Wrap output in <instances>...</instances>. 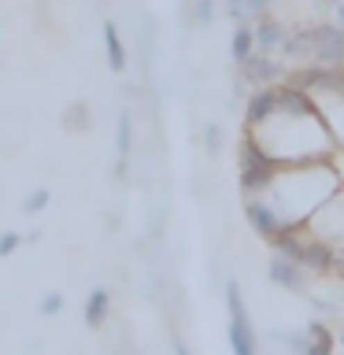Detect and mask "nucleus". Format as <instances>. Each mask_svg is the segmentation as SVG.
I'll use <instances>...</instances> for the list:
<instances>
[{
    "mask_svg": "<svg viewBox=\"0 0 344 355\" xmlns=\"http://www.w3.org/2000/svg\"><path fill=\"white\" fill-rule=\"evenodd\" d=\"M226 307H230V348H233V355H259L255 329H252L248 311H244V296H241L237 282H226Z\"/></svg>",
    "mask_w": 344,
    "mask_h": 355,
    "instance_id": "f257e3e1",
    "label": "nucleus"
},
{
    "mask_svg": "<svg viewBox=\"0 0 344 355\" xmlns=\"http://www.w3.org/2000/svg\"><path fill=\"white\" fill-rule=\"evenodd\" d=\"M341 78H344V67H326V63H307L300 71L289 74V82L307 89L315 96H341Z\"/></svg>",
    "mask_w": 344,
    "mask_h": 355,
    "instance_id": "f03ea898",
    "label": "nucleus"
},
{
    "mask_svg": "<svg viewBox=\"0 0 344 355\" xmlns=\"http://www.w3.org/2000/svg\"><path fill=\"white\" fill-rule=\"evenodd\" d=\"M277 100H282V115H289V119H315L318 126L326 130V115H322L315 93H307V89L285 82V85H277Z\"/></svg>",
    "mask_w": 344,
    "mask_h": 355,
    "instance_id": "7ed1b4c3",
    "label": "nucleus"
},
{
    "mask_svg": "<svg viewBox=\"0 0 344 355\" xmlns=\"http://www.w3.org/2000/svg\"><path fill=\"white\" fill-rule=\"evenodd\" d=\"M282 115V100H277V85H263L248 96V107H244V130H259L270 119Z\"/></svg>",
    "mask_w": 344,
    "mask_h": 355,
    "instance_id": "20e7f679",
    "label": "nucleus"
},
{
    "mask_svg": "<svg viewBox=\"0 0 344 355\" xmlns=\"http://www.w3.org/2000/svg\"><path fill=\"white\" fill-rule=\"evenodd\" d=\"M315 63L344 67V26L341 22H322V26H315Z\"/></svg>",
    "mask_w": 344,
    "mask_h": 355,
    "instance_id": "39448f33",
    "label": "nucleus"
},
{
    "mask_svg": "<svg viewBox=\"0 0 344 355\" xmlns=\"http://www.w3.org/2000/svg\"><path fill=\"white\" fill-rule=\"evenodd\" d=\"M244 218L252 222V230L259 233L263 241H274L277 233H282V226H285V218L277 215L270 204H263V200H248V204H244Z\"/></svg>",
    "mask_w": 344,
    "mask_h": 355,
    "instance_id": "423d86ee",
    "label": "nucleus"
},
{
    "mask_svg": "<svg viewBox=\"0 0 344 355\" xmlns=\"http://www.w3.org/2000/svg\"><path fill=\"white\" fill-rule=\"evenodd\" d=\"M277 171H282V159L263 163V166H241V193L244 196H255V193H263V189H270Z\"/></svg>",
    "mask_w": 344,
    "mask_h": 355,
    "instance_id": "0eeeda50",
    "label": "nucleus"
},
{
    "mask_svg": "<svg viewBox=\"0 0 344 355\" xmlns=\"http://www.w3.org/2000/svg\"><path fill=\"white\" fill-rule=\"evenodd\" d=\"M241 78H244L248 85H255V89L274 85V82H277V63H274L266 52H255L248 63H241Z\"/></svg>",
    "mask_w": 344,
    "mask_h": 355,
    "instance_id": "6e6552de",
    "label": "nucleus"
},
{
    "mask_svg": "<svg viewBox=\"0 0 344 355\" xmlns=\"http://www.w3.org/2000/svg\"><path fill=\"white\" fill-rule=\"evenodd\" d=\"M266 277L282 288H304V270H300V263L289 259V255H274L270 266H266Z\"/></svg>",
    "mask_w": 344,
    "mask_h": 355,
    "instance_id": "1a4fd4ad",
    "label": "nucleus"
},
{
    "mask_svg": "<svg viewBox=\"0 0 344 355\" xmlns=\"http://www.w3.org/2000/svg\"><path fill=\"white\" fill-rule=\"evenodd\" d=\"M259 52V44H255V26H248V22H237V30H233V37H230V55H233V63H248L252 55Z\"/></svg>",
    "mask_w": 344,
    "mask_h": 355,
    "instance_id": "9d476101",
    "label": "nucleus"
},
{
    "mask_svg": "<svg viewBox=\"0 0 344 355\" xmlns=\"http://www.w3.org/2000/svg\"><path fill=\"white\" fill-rule=\"evenodd\" d=\"M285 41H289V33L282 22H274V19H259L255 22V44H259V52H277V49H285Z\"/></svg>",
    "mask_w": 344,
    "mask_h": 355,
    "instance_id": "9b49d317",
    "label": "nucleus"
},
{
    "mask_svg": "<svg viewBox=\"0 0 344 355\" xmlns=\"http://www.w3.org/2000/svg\"><path fill=\"white\" fill-rule=\"evenodd\" d=\"M300 266H311V270H318V274H329L333 266H337V252H333L326 241H307Z\"/></svg>",
    "mask_w": 344,
    "mask_h": 355,
    "instance_id": "f8f14e48",
    "label": "nucleus"
},
{
    "mask_svg": "<svg viewBox=\"0 0 344 355\" xmlns=\"http://www.w3.org/2000/svg\"><path fill=\"white\" fill-rule=\"evenodd\" d=\"M108 311H111V293L96 285L93 293L85 296V311H82L85 326H89V329H100V326H104V318H108Z\"/></svg>",
    "mask_w": 344,
    "mask_h": 355,
    "instance_id": "ddd939ff",
    "label": "nucleus"
},
{
    "mask_svg": "<svg viewBox=\"0 0 344 355\" xmlns=\"http://www.w3.org/2000/svg\"><path fill=\"white\" fill-rule=\"evenodd\" d=\"M130 148H133V119H130V111H122L119 115V133H115V174L119 178L126 174Z\"/></svg>",
    "mask_w": 344,
    "mask_h": 355,
    "instance_id": "4468645a",
    "label": "nucleus"
},
{
    "mask_svg": "<svg viewBox=\"0 0 344 355\" xmlns=\"http://www.w3.org/2000/svg\"><path fill=\"white\" fill-rule=\"evenodd\" d=\"M104 52H108V67H111V71H115V74L126 71V44H122L115 22H104Z\"/></svg>",
    "mask_w": 344,
    "mask_h": 355,
    "instance_id": "2eb2a0df",
    "label": "nucleus"
},
{
    "mask_svg": "<svg viewBox=\"0 0 344 355\" xmlns=\"http://www.w3.org/2000/svg\"><path fill=\"white\" fill-rule=\"evenodd\" d=\"M289 60H311L315 63V30H296L293 37L285 41V49H282Z\"/></svg>",
    "mask_w": 344,
    "mask_h": 355,
    "instance_id": "dca6fc26",
    "label": "nucleus"
},
{
    "mask_svg": "<svg viewBox=\"0 0 344 355\" xmlns=\"http://www.w3.org/2000/svg\"><path fill=\"white\" fill-rule=\"evenodd\" d=\"M89 126H93V111H89L85 100H74V104L63 111V130H71V133H85Z\"/></svg>",
    "mask_w": 344,
    "mask_h": 355,
    "instance_id": "f3484780",
    "label": "nucleus"
},
{
    "mask_svg": "<svg viewBox=\"0 0 344 355\" xmlns=\"http://www.w3.org/2000/svg\"><path fill=\"white\" fill-rule=\"evenodd\" d=\"M307 355H333V333L322 322L307 326Z\"/></svg>",
    "mask_w": 344,
    "mask_h": 355,
    "instance_id": "a211bd4d",
    "label": "nucleus"
},
{
    "mask_svg": "<svg viewBox=\"0 0 344 355\" xmlns=\"http://www.w3.org/2000/svg\"><path fill=\"white\" fill-rule=\"evenodd\" d=\"M49 204H52V193H49V189H33V193L22 200V215H41Z\"/></svg>",
    "mask_w": 344,
    "mask_h": 355,
    "instance_id": "6ab92c4d",
    "label": "nucleus"
},
{
    "mask_svg": "<svg viewBox=\"0 0 344 355\" xmlns=\"http://www.w3.org/2000/svg\"><path fill=\"white\" fill-rule=\"evenodd\" d=\"M37 311H41L44 318L60 315V311H63V293H49V296H41V304H37Z\"/></svg>",
    "mask_w": 344,
    "mask_h": 355,
    "instance_id": "aec40b11",
    "label": "nucleus"
},
{
    "mask_svg": "<svg viewBox=\"0 0 344 355\" xmlns=\"http://www.w3.org/2000/svg\"><path fill=\"white\" fill-rule=\"evenodd\" d=\"M22 241H26V237H22V233H15V230H4V233H0V259H8V255L15 252Z\"/></svg>",
    "mask_w": 344,
    "mask_h": 355,
    "instance_id": "412c9836",
    "label": "nucleus"
},
{
    "mask_svg": "<svg viewBox=\"0 0 344 355\" xmlns=\"http://www.w3.org/2000/svg\"><path fill=\"white\" fill-rule=\"evenodd\" d=\"M193 19L200 26H211V19H215V0H196L193 4Z\"/></svg>",
    "mask_w": 344,
    "mask_h": 355,
    "instance_id": "4be33fe9",
    "label": "nucleus"
},
{
    "mask_svg": "<svg viewBox=\"0 0 344 355\" xmlns=\"http://www.w3.org/2000/svg\"><path fill=\"white\" fill-rule=\"evenodd\" d=\"M204 141H207V152H211V155H218V144H222L218 126H207V130H204Z\"/></svg>",
    "mask_w": 344,
    "mask_h": 355,
    "instance_id": "5701e85b",
    "label": "nucleus"
},
{
    "mask_svg": "<svg viewBox=\"0 0 344 355\" xmlns=\"http://www.w3.org/2000/svg\"><path fill=\"white\" fill-rule=\"evenodd\" d=\"M174 355H189V348H185L182 340H174Z\"/></svg>",
    "mask_w": 344,
    "mask_h": 355,
    "instance_id": "b1692460",
    "label": "nucleus"
},
{
    "mask_svg": "<svg viewBox=\"0 0 344 355\" xmlns=\"http://www.w3.org/2000/svg\"><path fill=\"white\" fill-rule=\"evenodd\" d=\"M337 22H341V26H344V0H341V4H337Z\"/></svg>",
    "mask_w": 344,
    "mask_h": 355,
    "instance_id": "393cba45",
    "label": "nucleus"
},
{
    "mask_svg": "<svg viewBox=\"0 0 344 355\" xmlns=\"http://www.w3.org/2000/svg\"><path fill=\"white\" fill-rule=\"evenodd\" d=\"M341 96H344V78H341Z\"/></svg>",
    "mask_w": 344,
    "mask_h": 355,
    "instance_id": "a878e982",
    "label": "nucleus"
},
{
    "mask_svg": "<svg viewBox=\"0 0 344 355\" xmlns=\"http://www.w3.org/2000/svg\"><path fill=\"white\" fill-rule=\"evenodd\" d=\"M326 4H341V0H326Z\"/></svg>",
    "mask_w": 344,
    "mask_h": 355,
    "instance_id": "bb28decb",
    "label": "nucleus"
},
{
    "mask_svg": "<svg viewBox=\"0 0 344 355\" xmlns=\"http://www.w3.org/2000/svg\"><path fill=\"white\" fill-rule=\"evenodd\" d=\"M341 340H344V333H341Z\"/></svg>",
    "mask_w": 344,
    "mask_h": 355,
    "instance_id": "cd10ccee",
    "label": "nucleus"
},
{
    "mask_svg": "<svg viewBox=\"0 0 344 355\" xmlns=\"http://www.w3.org/2000/svg\"><path fill=\"white\" fill-rule=\"evenodd\" d=\"M304 355H307V352H304Z\"/></svg>",
    "mask_w": 344,
    "mask_h": 355,
    "instance_id": "c85d7f7f",
    "label": "nucleus"
}]
</instances>
